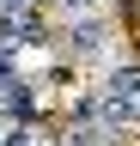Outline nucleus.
<instances>
[{
	"instance_id": "1",
	"label": "nucleus",
	"mask_w": 140,
	"mask_h": 146,
	"mask_svg": "<svg viewBox=\"0 0 140 146\" xmlns=\"http://www.w3.org/2000/svg\"><path fill=\"white\" fill-rule=\"evenodd\" d=\"M104 43H110V25H104V18H92V12H79V25H73V36H67V49L79 55H104Z\"/></svg>"
},
{
	"instance_id": "2",
	"label": "nucleus",
	"mask_w": 140,
	"mask_h": 146,
	"mask_svg": "<svg viewBox=\"0 0 140 146\" xmlns=\"http://www.w3.org/2000/svg\"><path fill=\"white\" fill-rule=\"evenodd\" d=\"M55 6H61L67 18H79V12H92V0H55Z\"/></svg>"
},
{
	"instance_id": "4",
	"label": "nucleus",
	"mask_w": 140,
	"mask_h": 146,
	"mask_svg": "<svg viewBox=\"0 0 140 146\" xmlns=\"http://www.w3.org/2000/svg\"><path fill=\"white\" fill-rule=\"evenodd\" d=\"M6 6H12V12H19V6H31V0H6Z\"/></svg>"
},
{
	"instance_id": "3",
	"label": "nucleus",
	"mask_w": 140,
	"mask_h": 146,
	"mask_svg": "<svg viewBox=\"0 0 140 146\" xmlns=\"http://www.w3.org/2000/svg\"><path fill=\"white\" fill-rule=\"evenodd\" d=\"M6 79H12V61H6V55H0V85H6Z\"/></svg>"
}]
</instances>
